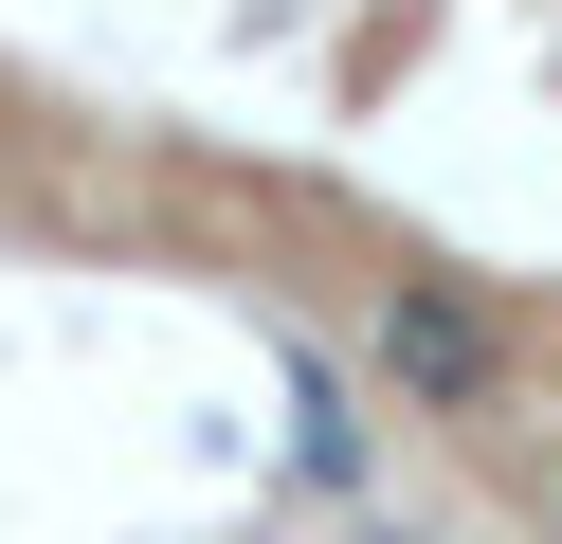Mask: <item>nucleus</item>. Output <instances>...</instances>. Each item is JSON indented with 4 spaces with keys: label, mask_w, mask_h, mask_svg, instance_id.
Instances as JSON below:
<instances>
[{
    "label": "nucleus",
    "mask_w": 562,
    "mask_h": 544,
    "mask_svg": "<svg viewBox=\"0 0 562 544\" xmlns=\"http://www.w3.org/2000/svg\"><path fill=\"white\" fill-rule=\"evenodd\" d=\"M381 381L436 399V418H490V399H508V345H490V326L417 273V290H381Z\"/></svg>",
    "instance_id": "obj_1"
}]
</instances>
